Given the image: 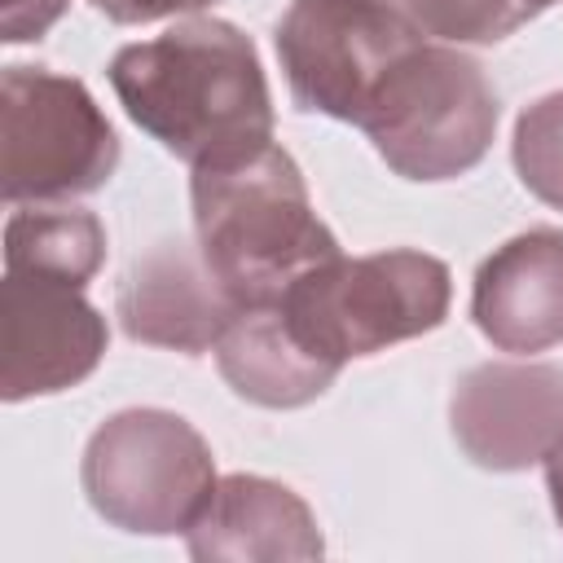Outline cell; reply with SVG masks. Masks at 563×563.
Listing matches in <instances>:
<instances>
[{"instance_id":"cell-1","label":"cell","mask_w":563,"mask_h":563,"mask_svg":"<svg viewBox=\"0 0 563 563\" xmlns=\"http://www.w3.org/2000/svg\"><path fill=\"white\" fill-rule=\"evenodd\" d=\"M128 119L189 167L229 163L273 141V97L255 44L224 18H185L110 57Z\"/></svg>"},{"instance_id":"cell-2","label":"cell","mask_w":563,"mask_h":563,"mask_svg":"<svg viewBox=\"0 0 563 563\" xmlns=\"http://www.w3.org/2000/svg\"><path fill=\"white\" fill-rule=\"evenodd\" d=\"M194 233L207 268L238 308L277 303L303 273L343 255L312 211L299 163L282 145L194 167Z\"/></svg>"},{"instance_id":"cell-3","label":"cell","mask_w":563,"mask_h":563,"mask_svg":"<svg viewBox=\"0 0 563 563\" xmlns=\"http://www.w3.org/2000/svg\"><path fill=\"white\" fill-rule=\"evenodd\" d=\"M449 268L435 255L400 246L317 264L277 299V308L312 356L343 369L356 356L431 334L449 317Z\"/></svg>"},{"instance_id":"cell-4","label":"cell","mask_w":563,"mask_h":563,"mask_svg":"<svg viewBox=\"0 0 563 563\" xmlns=\"http://www.w3.org/2000/svg\"><path fill=\"white\" fill-rule=\"evenodd\" d=\"M501 101L462 44L422 40L374 88L361 132L405 180H453L471 172L497 132Z\"/></svg>"},{"instance_id":"cell-5","label":"cell","mask_w":563,"mask_h":563,"mask_svg":"<svg viewBox=\"0 0 563 563\" xmlns=\"http://www.w3.org/2000/svg\"><path fill=\"white\" fill-rule=\"evenodd\" d=\"M79 479L106 523L145 537L189 532L220 484L207 440L167 409L106 418L84 449Z\"/></svg>"},{"instance_id":"cell-6","label":"cell","mask_w":563,"mask_h":563,"mask_svg":"<svg viewBox=\"0 0 563 563\" xmlns=\"http://www.w3.org/2000/svg\"><path fill=\"white\" fill-rule=\"evenodd\" d=\"M119 167V136L97 97L48 66H4L0 189L13 207L66 202L101 189Z\"/></svg>"},{"instance_id":"cell-7","label":"cell","mask_w":563,"mask_h":563,"mask_svg":"<svg viewBox=\"0 0 563 563\" xmlns=\"http://www.w3.org/2000/svg\"><path fill=\"white\" fill-rule=\"evenodd\" d=\"M273 40L303 114L361 123L383 75L427 35L400 0H290Z\"/></svg>"},{"instance_id":"cell-8","label":"cell","mask_w":563,"mask_h":563,"mask_svg":"<svg viewBox=\"0 0 563 563\" xmlns=\"http://www.w3.org/2000/svg\"><path fill=\"white\" fill-rule=\"evenodd\" d=\"M106 317L84 286L4 273L0 286V396L9 405L84 383L106 356Z\"/></svg>"},{"instance_id":"cell-9","label":"cell","mask_w":563,"mask_h":563,"mask_svg":"<svg viewBox=\"0 0 563 563\" xmlns=\"http://www.w3.org/2000/svg\"><path fill=\"white\" fill-rule=\"evenodd\" d=\"M449 422L484 471H528L563 444V369L541 361H488L457 378Z\"/></svg>"},{"instance_id":"cell-10","label":"cell","mask_w":563,"mask_h":563,"mask_svg":"<svg viewBox=\"0 0 563 563\" xmlns=\"http://www.w3.org/2000/svg\"><path fill=\"white\" fill-rule=\"evenodd\" d=\"M114 312L128 339L198 356L220 343L229 321L242 312L216 282L202 251L189 242H158L119 282Z\"/></svg>"},{"instance_id":"cell-11","label":"cell","mask_w":563,"mask_h":563,"mask_svg":"<svg viewBox=\"0 0 563 563\" xmlns=\"http://www.w3.org/2000/svg\"><path fill=\"white\" fill-rule=\"evenodd\" d=\"M471 317L493 347L515 356L563 343V233L528 229L501 242L475 273Z\"/></svg>"},{"instance_id":"cell-12","label":"cell","mask_w":563,"mask_h":563,"mask_svg":"<svg viewBox=\"0 0 563 563\" xmlns=\"http://www.w3.org/2000/svg\"><path fill=\"white\" fill-rule=\"evenodd\" d=\"M189 554L211 559H317L321 528L299 493L264 475H224L189 528Z\"/></svg>"},{"instance_id":"cell-13","label":"cell","mask_w":563,"mask_h":563,"mask_svg":"<svg viewBox=\"0 0 563 563\" xmlns=\"http://www.w3.org/2000/svg\"><path fill=\"white\" fill-rule=\"evenodd\" d=\"M216 365L242 400L264 409H299L325 396V387L339 378V365L312 356L295 339L277 303L242 308L216 343Z\"/></svg>"},{"instance_id":"cell-14","label":"cell","mask_w":563,"mask_h":563,"mask_svg":"<svg viewBox=\"0 0 563 563\" xmlns=\"http://www.w3.org/2000/svg\"><path fill=\"white\" fill-rule=\"evenodd\" d=\"M101 260H106V229L92 211L35 202L31 211H13L4 224V273L88 286Z\"/></svg>"},{"instance_id":"cell-15","label":"cell","mask_w":563,"mask_h":563,"mask_svg":"<svg viewBox=\"0 0 563 563\" xmlns=\"http://www.w3.org/2000/svg\"><path fill=\"white\" fill-rule=\"evenodd\" d=\"M422 35L444 44H497L563 0H400Z\"/></svg>"},{"instance_id":"cell-16","label":"cell","mask_w":563,"mask_h":563,"mask_svg":"<svg viewBox=\"0 0 563 563\" xmlns=\"http://www.w3.org/2000/svg\"><path fill=\"white\" fill-rule=\"evenodd\" d=\"M510 150L523 189L563 211V92H550L519 114Z\"/></svg>"},{"instance_id":"cell-17","label":"cell","mask_w":563,"mask_h":563,"mask_svg":"<svg viewBox=\"0 0 563 563\" xmlns=\"http://www.w3.org/2000/svg\"><path fill=\"white\" fill-rule=\"evenodd\" d=\"M66 4L70 0H0V31L9 44L40 40L66 13Z\"/></svg>"},{"instance_id":"cell-18","label":"cell","mask_w":563,"mask_h":563,"mask_svg":"<svg viewBox=\"0 0 563 563\" xmlns=\"http://www.w3.org/2000/svg\"><path fill=\"white\" fill-rule=\"evenodd\" d=\"M97 13H106L119 26H141V22H163V18H180V13H198L216 0H88Z\"/></svg>"},{"instance_id":"cell-19","label":"cell","mask_w":563,"mask_h":563,"mask_svg":"<svg viewBox=\"0 0 563 563\" xmlns=\"http://www.w3.org/2000/svg\"><path fill=\"white\" fill-rule=\"evenodd\" d=\"M545 488H550V501H554V519L563 528V444L545 457Z\"/></svg>"}]
</instances>
